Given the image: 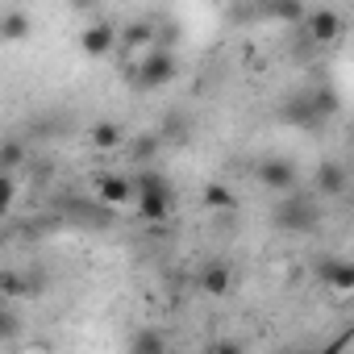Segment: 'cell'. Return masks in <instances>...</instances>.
I'll use <instances>...</instances> for the list:
<instances>
[{
  "instance_id": "cell-12",
  "label": "cell",
  "mask_w": 354,
  "mask_h": 354,
  "mask_svg": "<svg viewBox=\"0 0 354 354\" xmlns=\"http://www.w3.org/2000/svg\"><path fill=\"white\" fill-rule=\"evenodd\" d=\"M121 142H125V133H121L117 121H96V125H92V146H96V150H117Z\"/></svg>"
},
{
  "instance_id": "cell-17",
  "label": "cell",
  "mask_w": 354,
  "mask_h": 354,
  "mask_svg": "<svg viewBox=\"0 0 354 354\" xmlns=\"http://www.w3.org/2000/svg\"><path fill=\"white\" fill-rule=\"evenodd\" d=\"M26 292H30V288H26L21 275H0V296H9V300H13V296H26Z\"/></svg>"
},
{
  "instance_id": "cell-6",
  "label": "cell",
  "mask_w": 354,
  "mask_h": 354,
  "mask_svg": "<svg viewBox=\"0 0 354 354\" xmlns=\"http://www.w3.org/2000/svg\"><path fill=\"white\" fill-rule=\"evenodd\" d=\"M304 26H308V38H313L317 46H329V42L342 38V26H346V21H342V13H333V9H321V13H313Z\"/></svg>"
},
{
  "instance_id": "cell-14",
  "label": "cell",
  "mask_w": 354,
  "mask_h": 354,
  "mask_svg": "<svg viewBox=\"0 0 354 354\" xmlns=\"http://www.w3.org/2000/svg\"><path fill=\"white\" fill-rule=\"evenodd\" d=\"M13 201H17V180L9 171H0V221H5V213L13 209Z\"/></svg>"
},
{
  "instance_id": "cell-11",
  "label": "cell",
  "mask_w": 354,
  "mask_h": 354,
  "mask_svg": "<svg viewBox=\"0 0 354 354\" xmlns=\"http://www.w3.org/2000/svg\"><path fill=\"white\" fill-rule=\"evenodd\" d=\"M317 192H321V196H342V192H346V171H342L337 162H325V167L317 171Z\"/></svg>"
},
{
  "instance_id": "cell-1",
  "label": "cell",
  "mask_w": 354,
  "mask_h": 354,
  "mask_svg": "<svg viewBox=\"0 0 354 354\" xmlns=\"http://www.w3.org/2000/svg\"><path fill=\"white\" fill-rule=\"evenodd\" d=\"M175 71H180V63H175V55L167 50V46H150V50H142V67L133 71V84L138 88H167L171 80H175Z\"/></svg>"
},
{
  "instance_id": "cell-5",
  "label": "cell",
  "mask_w": 354,
  "mask_h": 354,
  "mask_svg": "<svg viewBox=\"0 0 354 354\" xmlns=\"http://www.w3.org/2000/svg\"><path fill=\"white\" fill-rule=\"evenodd\" d=\"M259 184L271 188V192H292L296 188V167L288 158H267V162H259Z\"/></svg>"
},
{
  "instance_id": "cell-18",
  "label": "cell",
  "mask_w": 354,
  "mask_h": 354,
  "mask_svg": "<svg viewBox=\"0 0 354 354\" xmlns=\"http://www.w3.org/2000/svg\"><path fill=\"white\" fill-rule=\"evenodd\" d=\"M21 158H26V150H21L17 142H9L5 150H0V171H9V167H17Z\"/></svg>"
},
{
  "instance_id": "cell-20",
  "label": "cell",
  "mask_w": 354,
  "mask_h": 354,
  "mask_svg": "<svg viewBox=\"0 0 354 354\" xmlns=\"http://www.w3.org/2000/svg\"><path fill=\"white\" fill-rule=\"evenodd\" d=\"M13 333H17V317H13L9 308H0V342L13 337Z\"/></svg>"
},
{
  "instance_id": "cell-15",
  "label": "cell",
  "mask_w": 354,
  "mask_h": 354,
  "mask_svg": "<svg viewBox=\"0 0 354 354\" xmlns=\"http://www.w3.org/2000/svg\"><path fill=\"white\" fill-rule=\"evenodd\" d=\"M271 13L283 17V21H304V5H300V0H275Z\"/></svg>"
},
{
  "instance_id": "cell-2",
  "label": "cell",
  "mask_w": 354,
  "mask_h": 354,
  "mask_svg": "<svg viewBox=\"0 0 354 354\" xmlns=\"http://www.w3.org/2000/svg\"><path fill=\"white\" fill-rule=\"evenodd\" d=\"M133 192H138L142 221H167V213H171V188H167L162 175H142Z\"/></svg>"
},
{
  "instance_id": "cell-4",
  "label": "cell",
  "mask_w": 354,
  "mask_h": 354,
  "mask_svg": "<svg viewBox=\"0 0 354 354\" xmlns=\"http://www.w3.org/2000/svg\"><path fill=\"white\" fill-rule=\"evenodd\" d=\"M113 46H117V30H113L109 21H92V26L80 34V50H84L88 59H104V55H113Z\"/></svg>"
},
{
  "instance_id": "cell-9",
  "label": "cell",
  "mask_w": 354,
  "mask_h": 354,
  "mask_svg": "<svg viewBox=\"0 0 354 354\" xmlns=\"http://www.w3.org/2000/svg\"><path fill=\"white\" fill-rule=\"evenodd\" d=\"M234 288V271L225 267V263H209L205 271H201V292H209V296H225Z\"/></svg>"
},
{
  "instance_id": "cell-10",
  "label": "cell",
  "mask_w": 354,
  "mask_h": 354,
  "mask_svg": "<svg viewBox=\"0 0 354 354\" xmlns=\"http://www.w3.org/2000/svg\"><path fill=\"white\" fill-rule=\"evenodd\" d=\"M100 201L109 209H121V205L133 201V184L125 180V175H109V180H100Z\"/></svg>"
},
{
  "instance_id": "cell-3",
  "label": "cell",
  "mask_w": 354,
  "mask_h": 354,
  "mask_svg": "<svg viewBox=\"0 0 354 354\" xmlns=\"http://www.w3.org/2000/svg\"><path fill=\"white\" fill-rule=\"evenodd\" d=\"M313 221H317V205L308 196H300V192H288V205L279 209V225L304 234V230H313Z\"/></svg>"
},
{
  "instance_id": "cell-19",
  "label": "cell",
  "mask_w": 354,
  "mask_h": 354,
  "mask_svg": "<svg viewBox=\"0 0 354 354\" xmlns=\"http://www.w3.org/2000/svg\"><path fill=\"white\" fill-rule=\"evenodd\" d=\"M205 201H209V205H213V209H230V205H234V196H230V192H225V188H221V184H213V188H209V192H205Z\"/></svg>"
},
{
  "instance_id": "cell-16",
  "label": "cell",
  "mask_w": 354,
  "mask_h": 354,
  "mask_svg": "<svg viewBox=\"0 0 354 354\" xmlns=\"http://www.w3.org/2000/svg\"><path fill=\"white\" fill-rule=\"evenodd\" d=\"M167 342H162V333H154V329H146V333H138L133 342H129V350H138V354H146V350H162Z\"/></svg>"
},
{
  "instance_id": "cell-13",
  "label": "cell",
  "mask_w": 354,
  "mask_h": 354,
  "mask_svg": "<svg viewBox=\"0 0 354 354\" xmlns=\"http://www.w3.org/2000/svg\"><path fill=\"white\" fill-rule=\"evenodd\" d=\"M0 38H5V42L30 38V17L26 13H5V17H0Z\"/></svg>"
},
{
  "instance_id": "cell-8",
  "label": "cell",
  "mask_w": 354,
  "mask_h": 354,
  "mask_svg": "<svg viewBox=\"0 0 354 354\" xmlns=\"http://www.w3.org/2000/svg\"><path fill=\"white\" fill-rule=\"evenodd\" d=\"M317 271H321V283H325V288H333L337 296H346V292L354 288V267H350V263H342V259H325Z\"/></svg>"
},
{
  "instance_id": "cell-7",
  "label": "cell",
  "mask_w": 354,
  "mask_h": 354,
  "mask_svg": "<svg viewBox=\"0 0 354 354\" xmlns=\"http://www.w3.org/2000/svg\"><path fill=\"white\" fill-rule=\"evenodd\" d=\"M117 42H121V50H150L154 42H158V21H133V26H125L121 34H117Z\"/></svg>"
},
{
  "instance_id": "cell-21",
  "label": "cell",
  "mask_w": 354,
  "mask_h": 354,
  "mask_svg": "<svg viewBox=\"0 0 354 354\" xmlns=\"http://www.w3.org/2000/svg\"><path fill=\"white\" fill-rule=\"evenodd\" d=\"M71 5H75V9H92V5H96V0H71Z\"/></svg>"
}]
</instances>
